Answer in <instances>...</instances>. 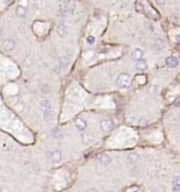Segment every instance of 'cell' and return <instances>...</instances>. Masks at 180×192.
Listing matches in <instances>:
<instances>
[{"instance_id": "1", "label": "cell", "mask_w": 180, "mask_h": 192, "mask_svg": "<svg viewBox=\"0 0 180 192\" xmlns=\"http://www.w3.org/2000/svg\"><path fill=\"white\" fill-rule=\"evenodd\" d=\"M117 86L121 89H128L131 86V77L126 73H121L117 77Z\"/></svg>"}, {"instance_id": "2", "label": "cell", "mask_w": 180, "mask_h": 192, "mask_svg": "<svg viewBox=\"0 0 180 192\" xmlns=\"http://www.w3.org/2000/svg\"><path fill=\"white\" fill-rule=\"evenodd\" d=\"M100 127L103 131H106V132H108V131H111L114 127V123L112 121V119L110 118H104L102 121H100Z\"/></svg>"}, {"instance_id": "3", "label": "cell", "mask_w": 180, "mask_h": 192, "mask_svg": "<svg viewBox=\"0 0 180 192\" xmlns=\"http://www.w3.org/2000/svg\"><path fill=\"white\" fill-rule=\"evenodd\" d=\"M98 161L102 166H110L112 164V157L108 154H101L100 156L98 157Z\"/></svg>"}, {"instance_id": "4", "label": "cell", "mask_w": 180, "mask_h": 192, "mask_svg": "<svg viewBox=\"0 0 180 192\" xmlns=\"http://www.w3.org/2000/svg\"><path fill=\"white\" fill-rule=\"evenodd\" d=\"M49 158L54 163H59L61 161V152L59 150H53L49 153Z\"/></svg>"}, {"instance_id": "5", "label": "cell", "mask_w": 180, "mask_h": 192, "mask_svg": "<svg viewBox=\"0 0 180 192\" xmlns=\"http://www.w3.org/2000/svg\"><path fill=\"white\" fill-rule=\"evenodd\" d=\"M76 8V3L74 0H67L64 3V12L65 13L72 14Z\"/></svg>"}, {"instance_id": "6", "label": "cell", "mask_w": 180, "mask_h": 192, "mask_svg": "<svg viewBox=\"0 0 180 192\" xmlns=\"http://www.w3.org/2000/svg\"><path fill=\"white\" fill-rule=\"evenodd\" d=\"M179 64V60L176 56H170L167 58V66L171 69H174L176 68Z\"/></svg>"}, {"instance_id": "7", "label": "cell", "mask_w": 180, "mask_h": 192, "mask_svg": "<svg viewBox=\"0 0 180 192\" xmlns=\"http://www.w3.org/2000/svg\"><path fill=\"white\" fill-rule=\"evenodd\" d=\"M53 117H54V113H53V110L51 109V107L44 109V110H43L44 121H45L46 123H49V121H51L52 119H53Z\"/></svg>"}, {"instance_id": "8", "label": "cell", "mask_w": 180, "mask_h": 192, "mask_svg": "<svg viewBox=\"0 0 180 192\" xmlns=\"http://www.w3.org/2000/svg\"><path fill=\"white\" fill-rule=\"evenodd\" d=\"M57 33H58V35H59L60 37H62V38H64L65 36L67 35V28L64 23H59V24H58Z\"/></svg>"}, {"instance_id": "9", "label": "cell", "mask_w": 180, "mask_h": 192, "mask_svg": "<svg viewBox=\"0 0 180 192\" xmlns=\"http://www.w3.org/2000/svg\"><path fill=\"white\" fill-rule=\"evenodd\" d=\"M132 56H133V58L136 59V60H139V59H142L144 56V52L142 49H140V48H137V49H135L134 51H133V53H132Z\"/></svg>"}, {"instance_id": "10", "label": "cell", "mask_w": 180, "mask_h": 192, "mask_svg": "<svg viewBox=\"0 0 180 192\" xmlns=\"http://www.w3.org/2000/svg\"><path fill=\"white\" fill-rule=\"evenodd\" d=\"M75 127L79 131H84L85 128H86V121L84 119H82V118H78L76 123H75Z\"/></svg>"}, {"instance_id": "11", "label": "cell", "mask_w": 180, "mask_h": 192, "mask_svg": "<svg viewBox=\"0 0 180 192\" xmlns=\"http://www.w3.org/2000/svg\"><path fill=\"white\" fill-rule=\"evenodd\" d=\"M3 46H4V48L6 50H9V51H11V50H13L14 48H15L16 46V41L14 40V39L12 38H9L6 39V40L4 41V44H3Z\"/></svg>"}, {"instance_id": "12", "label": "cell", "mask_w": 180, "mask_h": 192, "mask_svg": "<svg viewBox=\"0 0 180 192\" xmlns=\"http://www.w3.org/2000/svg\"><path fill=\"white\" fill-rule=\"evenodd\" d=\"M135 67H136V69L138 70V71H145V70L147 69V62L144 61V60H141V59H139V60H137L136 64H135Z\"/></svg>"}, {"instance_id": "13", "label": "cell", "mask_w": 180, "mask_h": 192, "mask_svg": "<svg viewBox=\"0 0 180 192\" xmlns=\"http://www.w3.org/2000/svg\"><path fill=\"white\" fill-rule=\"evenodd\" d=\"M16 14H17V16L20 18H23L26 16V9L23 6V5H19V6H17V9H16Z\"/></svg>"}, {"instance_id": "14", "label": "cell", "mask_w": 180, "mask_h": 192, "mask_svg": "<svg viewBox=\"0 0 180 192\" xmlns=\"http://www.w3.org/2000/svg\"><path fill=\"white\" fill-rule=\"evenodd\" d=\"M164 40L162 38H157L156 39V41H155V49L158 50V51H161L163 48H164Z\"/></svg>"}, {"instance_id": "15", "label": "cell", "mask_w": 180, "mask_h": 192, "mask_svg": "<svg viewBox=\"0 0 180 192\" xmlns=\"http://www.w3.org/2000/svg\"><path fill=\"white\" fill-rule=\"evenodd\" d=\"M128 159H129L130 163L134 164V163H136V161L139 159V156L136 153H130L129 155H128Z\"/></svg>"}, {"instance_id": "16", "label": "cell", "mask_w": 180, "mask_h": 192, "mask_svg": "<svg viewBox=\"0 0 180 192\" xmlns=\"http://www.w3.org/2000/svg\"><path fill=\"white\" fill-rule=\"evenodd\" d=\"M51 107V103H50V100L47 99H43L41 100V103H40V108H41V110L43 111L44 109H46V108Z\"/></svg>"}, {"instance_id": "17", "label": "cell", "mask_w": 180, "mask_h": 192, "mask_svg": "<svg viewBox=\"0 0 180 192\" xmlns=\"http://www.w3.org/2000/svg\"><path fill=\"white\" fill-rule=\"evenodd\" d=\"M173 185H176V186H180V175L173 177Z\"/></svg>"}, {"instance_id": "18", "label": "cell", "mask_w": 180, "mask_h": 192, "mask_svg": "<svg viewBox=\"0 0 180 192\" xmlns=\"http://www.w3.org/2000/svg\"><path fill=\"white\" fill-rule=\"evenodd\" d=\"M86 42H88L89 44H93L95 42V37H94V36H88V37H86Z\"/></svg>"}, {"instance_id": "19", "label": "cell", "mask_w": 180, "mask_h": 192, "mask_svg": "<svg viewBox=\"0 0 180 192\" xmlns=\"http://www.w3.org/2000/svg\"><path fill=\"white\" fill-rule=\"evenodd\" d=\"M91 137H90V135H83V141H84L85 143H91Z\"/></svg>"}, {"instance_id": "20", "label": "cell", "mask_w": 180, "mask_h": 192, "mask_svg": "<svg viewBox=\"0 0 180 192\" xmlns=\"http://www.w3.org/2000/svg\"><path fill=\"white\" fill-rule=\"evenodd\" d=\"M156 3L159 5H165L167 3V0H156Z\"/></svg>"}, {"instance_id": "21", "label": "cell", "mask_w": 180, "mask_h": 192, "mask_svg": "<svg viewBox=\"0 0 180 192\" xmlns=\"http://www.w3.org/2000/svg\"><path fill=\"white\" fill-rule=\"evenodd\" d=\"M173 191H180V186L174 185V186H173Z\"/></svg>"}, {"instance_id": "22", "label": "cell", "mask_w": 180, "mask_h": 192, "mask_svg": "<svg viewBox=\"0 0 180 192\" xmlns=\"http://www.w3.org/2000/svg\"><path fill=\"white\" fill-rule=\"evenodd\" d=\"M175 39H176V41H177V42H180V35H176Z\"/></svg>"}]
</instances>
